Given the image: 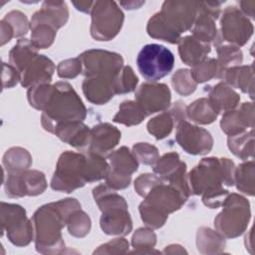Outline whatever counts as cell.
Masks as SVG:
<instances>
[{
	"label": "cell",
	"mask_w": 255,
	"mask_h": 255,
	"mask_svg": "<svg viewBox=\"0 0 255 255\" xmlns=\"http://www.w3.org/2000/svg\"><path fill=\"white\" fill-rule=\"evenodd\" d=\"M81 208L76 198H65L39 207L32 217L36 250L42 254H58L65 249L62 228L70 215Z\"/></svg>",
	"instance_id": "1"
},
{
	"label": "cell",
	"mask_w": 255,
	"mask_h": 255,
	"mask_svg": "<svg viewBox=\"0 0 255 255\" xmlns=\"http://www.w3.org/2000/svg\"><path fill=\"white\" fill-rule=\"evenodd\" d=\"M200 2L165 1L160 12L147 22V34L170 44H177L181 33L190 30L198 15Z\"/></svg>",
	"instance_id": "2"
},
{
	"label": "cell",
	"mask_w": 255,
	"mask_h": 255,
	"mask_svg": "<svg viewBox=\"0 0 255 255\" xmlns=\"http://www.w3.org/2000/svg\"><path fill=\"white\" fill-rule=\"evenodd\" d=\"M87 109L74 88L67 82H57L50 101L41 116L42 127L49 132L63 123L83 122Z\"/></svg>",
	"instance_id": "3"
},
{
	"label": "cell",
	"mask_w": 255,
	"mask_h": 255,
	"mask_svg": "<svg viewBox=\"0 0 255 255\" xmlns=\"http://www.w3.org/2000/svg\"><path fill=\"white\" fill-rule=\"evenodd\" d=\"M188 198L174 185L161 182L155 185L139 204L140 218L147 227L160 228L168 214L181 208Z\"/></svg>",
	"instance_id": "4"
},
{
	"label": "cell",
	"mask_w": 255,
	"mask_h": 255,
	"mask_svg": "<svg viewBox=\"0 0 255 255\" xmlns=\"http://www.w3.org/2000/svg\"><path fill=\"white\" fill-rule=\"evenodd\" d=\"M234 162L226 157H205L187 174L191 194L203 193L222 187L234 185Z\"/></svg>",
	"instance_id": "5"
},
{
	"label": "cell",
	"mask_w": 255,
	"mask_h": 255,
	"mask_svg": "<svg viewBox=\"0 0 255 255\" xmlns=\"http://www.w3.org/2000/svg\"><path fill=\"white\" fill-rule=\"evenodd\" d=\"M87 182V155L71 150L63 152L51 180L52 189L70 193Z\"/></svg>",
	"instance_id": "6"
},
{
	"label": "cell",
	"mask_w": 255,
	"mask_h": 255,
	"mask_svg": "<svg viewBox=\"0 0 255 255\" xmlns=\"http://www.w3.org/2000/svg\"><path fill=\"white\" fill-rule=\"evenodd\" d=\"M222 206V211L214 219L216 230L225 238L240 236L251 218L249 201L237 193H229Z\"/></svg>",
	"instance_id": "7"
},
{
	"label": "cell",
	"mask_w": 255,
	"mask_h": 255,
	"mask_svg": "<svg viewBox=\"0 0 255 255\" xmlns=\"http://www.w3.org/2000/svg\"><path fill=\"white\" fill-rule=\"evenodd\" d=\"M0 217L2 234L6 231L7 238L12 244L18 247H24L33 240V222L27 217L26 210L21 205L2 201Z\"/></svg>",
	"instance_id": "8"
},
{
	"label": "cell",
	"mask_w": 255,
	"mask_h": 255,
	"mask_svg": "<svg viewBox=\"0 0 255 255\" xmlns=\"http://www.w3.org/2000/svg\"><path fill=\"white\" fill-rule=\"evenodd\" d=\"M136 65L145 80L156 82L172 71L174 56L169 49L162 45L147 44L139 51Z\"/></svg>",
	"instance_id": "9"
},
{
	"label": "cell",
	"mask_w": 255,
	"mask_h": 255,
	"mask_svg": "<svg viewBox=\"0 0 255 255\" xmlns=\"http://www.w3.org/2000/svg\"><path fill=\"white\" fill-rule=\"evenodd\" d=\"M91 15V35L98 41L114 39L121 31L125 19L115 1H95Z\"/></svg>",
	"instance_id": "10"
},
{
	"label": "cell",
	"mask_w": 255,
	"mask_h": 255,
	"mask_svg": "<svg viewBox=\"0 0 255 255\" xmlns=\"http://www.w3.org/2000/svg\"><path fill=\"white\" fill-rule=\"evenodd\" d=\"M79 59L82 62L85 77L116 78L124 67L123 57L115 52L92 49L83 52Z\"/></svg>",
	"instance_id": "11"
},
{
	"label": "cell",
	"mask_w": 255,
	"mask_h": 255,
	"mask_svg": "<svg viewBox=\"0 0 255 255\" xmlns=\"http://www.w3.org/2000/svg\"><path fill=\"white\" fill-rule=\"evenodd\" d=\"M220 40L237 47L245 45L253 34L251 21L237 7L228 6L222 13L220 20Z\"/></svg>",
	"instance_id": "12"
},
{
	"label": "cell",
	"mask_w": 255,
	"mask_h": 255,
	"mask_svg": "<svg viewBox=\"0 0 255 255\" xmlns=\"http://www.w3.org/2000/svg\"><path fill=\"white\" fill-rule=\"evenodd\" d=\"M46 187L45 174L35 169L8 172L7 178L4 181L5 193L11 198L36 196L43 193Z\"/></svg>",
	"instance_id": "13"
},
{
	"label": "cell",
	"mask_w": 255,
	"mask_h": 255,
	"mask_svg": "<svg viewBox=\"0 0 255 255\" xmlns=\"http://www.w3.org/2000/svg\"><path fill=\"white\" fill-rule=\"evenodd\" d=\"M111 171L106 184L115 190L127 188L131 181V174L137 170L138 161L127 146L112 151L108 155Z\"/></svg>",
	"instance_id": "14"
},
{
	"label": "cell",
	"mask_w": 255,
	"mask_h": 255,
	"mask_svg": "<svg viewBox=\"0 0 255 255\" xmlns=\"http://www.w3.org/2000/svg\"><path fill=\"white\" fill-rule=\"evenodd\" d=\"M175 139L184 151L193 155L206 154L213 146L210 132L203 128L191 125L187 120L181 121L176 126Z\"/></svg>",
	"instance_id": "15"
},
{
	"label": "cell",
	"mask_w": 255,
	"mask_h": 255,
	"mask_svg": "<svg viewBox=\"0 0 255 255\" xmlns=\"http://www.w3.org/2000/svg\"><path fill=\"white\" fill-rule=\"evenodd\" d=\"M222 2H200L198 15L191 27L192 36L205 43H213L215 46L221 45V40L215 25L220 14Z\"/></svg>",
	"instance_id": "16"
},
{
	"label": "cell",
	"mask_w": 255,
	"mask_h": 255,
	"mask_svg": "<svg viewBox=\"0 0 255 255\" xmlns=\"http://www.w3.org/2000/svg\"><path fill=\"white\" fill-rule=\"evenodd\" d=\"M134 99L145 114L149 116L165 111L170 106L171 94L165 84L146 82L136 90Z\"/></svg>",
	"instance_id": "17"
},
{
	"label": "cell",
	"mask_w": 255,
	"mask_h": 255,
	"mask_svg": "<svg viewBox=\"0 0 255 255\" xmlns=\"http://www.w3.org/2000/svg\"><path fill=\"white\" fill-rule=\"evenodd\" d=\"M121 139V131L109 123H101L91 128L87 151L108 156Z\"/></svg>",
	"instance_id": "18"
},
{
	"label": "cell",
	"mask_w": 255,
	"mask_h": 255,
	"mask_svg": "<svg viewBox=\"0 0 255 255\" xmlns=\"http://www.w3.org/2000/svg\"><path fill=\"white\" fill-rule=\"evenodd\" d=\"M128 204L118 205L102 210L100 226L108 235H127L132 229V221Z\"/></svg>",
	"instance_id": "19"
},
{
	"label": "cell",
	"mask_w": 255,
	"mask_h": 255,
	"mask_svg": "<svg viewBox=\"0 0 255 255\" xmlns=\"http://www.w3.org/2000/svg\"><path fill=\"white\" fill-rule=\"evenodd\" d=\"M56 67L51 59L45 55H37L20 73L21 85L31 88L40 84H49L52 80Z\"/></svg>",
	"instance_id": "20"
},
{
	"label": "cell",
	"mask_w": 255,
	"mask_h": 255,
	"mask_svg": "<svg viewBox=\"0 0 255 255\" xmlns=\"http://www.w3.org/2000/svg\"><path fill=\"white\" fill-rule=\"evenodd\" d=\"M220 128L228 136L246 131L254 128V105L252 102L243 103L238 110L225 112L220 122Z\"/></svg>",
	"instance_id": "21"
},
{
	"label": "cell",
	"mask_w": 255,
	"mask_h": 255,
	"mask_svg": "<svg viewBox=\"0 0 255 255\" xmlns=\"http://www.w3.org/2000/svg\"><path fill=\"white\" fill-rule=\"evenodd\" d=\"M69 18V10L64 1H45L42 8L34 13L30 22V28L45 24L58 30L64 26Z\"/></svg>",
	"instance_id": "22"
},
{
	"label": "cell",
	"mask_w": 255,
	"mask_h": 255,
	"mask_svg": "<svg viewBox=\"0 0 255 255\" xmlns=\"http://www.w3.org/2000/svg\"><path fill=\"white\" fill-rule=\"evenodd\" d=\"M115 79L106 77H86L82 89L87 100L95 105L107 104L115 95Z\"/></svg>",
	"instance_id": "23"
},
{
	"label": "cell",
	"mask_w": 255,
	"mask_h": 255,
	"mask_svg": "<svg viewBox=\"0 0 255 255\" xmlns=\"http://www.w3.org/2000/svg\"><path fill=\"white\" fill-rule=\"evenodd\" d=\"M53 133L62 141L77 148H88L91 138V128L83 122L60 124L55 128Z\"/></svg>",
	"instance_id": "24"
},
{
	"label": "cell",
	"mask_w": 255,
	"mask_h": 255,
	"mask_svg": "<svg viewBox=\"0 0 255 255\" xmlns=\"http://www.w3.org/2000/svg\"><path fill=\"white\" fill-rule=\"evenodd\" d=\"M177 44L181 61L191 67L205 60L211 51L209 43L202 42L192 35L180 38Z\"/></svg>",
	"instance_id": "25"
},
{
	"label": "cell",
	"mask_w": 255,
	"mask_h": 255,
	"mask_svg": "<svg viewBox=\"0 0 255 255\" xmlns=\"http://www.w3.org/2000/svg\"><path fill=\"white\" fill-rule=\"evenodd\" d=\"M222 80L231 88L239 89L253 99L254 96V70L253 65L236 66L224 72Z\"/></svg>",
	"instance_id": "26"
},
{
	"label": "cell",
	"mask_w": 255,
	"mask_h": 255,
	"mask_svg": "<svg viewBox=\"0 0 255 255\" xmlns=\"http://www.w3.org/2000/svg\"><path fill=\"white\" fill-rule=\"evenodd\" d=\"M207 99L218 114L234 110L240 101L239 95L225 82L212 87Z\"/></svg>",
	"instance_id": "27"
},
{
	"label": "cell",
	"mask_w": 255,
	"mask_h": 255,
	"mask_svg": "<svg viewBox=\"0 0 255 255\" xmlns=\"http://www.w3.org/2000/svg\"><path fill=\"white\" fill-rule=\"evenodd\" d=\"M225 237L218 231L208 227H200L196 234V246L202 254H216L223 252L225 248Z\"/></svg>",
	"instance_id": "28"
},
{
	"label": "cell",
	"mask_w": 255,
	"mask_h": 255,
	"mask_svg": "<svg viewBox=\"0 0 255 255\" xmlns=\"http://www.w3.org/2000/svg\"><path fill=\"white\" fill-rule=\"evenodd\" d=\"M38 55V49L26 38L19 39L9 53V63L19 73Z\"/></svg>",
	"instance_id": "29"
},
{
	"label": "cell",
	"mask_w": 255,
	"mask_h": 255,
	"mask_svg": "<svg viewBox=\"0 0 255 255\" xmlns=\"http://www.w3.org/2000/svg\"><path fill=\"white\" fill-rule=\"evenodd\" d=\"M207 98H201L186 107V118L200 125L212 124L218 117Z\"/></svg>",
	"instance_id": "30"
},
{
	"label": "cell",
	"mask_w": 255,
	"mask_h": 255,
	"mask_svg": "<svg viewBox=\"0 0 255 255\" xmlns=\"http://www.w3.org/2000/svg\"><path fill=\"white\" fill-rule=\"evenodd\" d=\"M227 145L231 152L242 160L252 158L254 154V128L228 136Z\"/></svg>",
	"instance_id": "31"
},
{
	"label": "cell",
	"mask_w": 255,
	"mask_h": 255,
	"mask_svg": "<svg viewBox=\"0 0 255 255\" xmlns=\"http://www.w3.org/2000/svg\"><path fill=\"white\" fill-rule=\"evenodd\" d=\"M147 115L135 101H125L119 107V112L113 118V122L128 127L139 125Z\"/></svg>",
	"instance_id": "32"
},
{
	"label": "cell",
	"mask_w": 255,
	"mask_h": 255,
	"mask_svg": "<svg viewBox=\"0 0 255 255\" xmlns=\"http://www.w3.org/2000/svg\"><path fill=\"white\" fill-rule=\"evenodd\" d=\"M32 164V156L27 149L19 146L9 148L3 155V165L8 172L28 169Z\"/></svg>",
	"instance_id": "33"
},
{
	"label": "cell",
	"mask_w": 255,
	"mask_h": 255,
	"mask_svg": "<svg viewBox=\"0 0 255 255\" xmlns=\"http://www.w3.org/2000/svg\"><path fill=\"white\" fill-rule=\"evenodd\" d=\"M254 174L255 165L253 160L246 161L238 165L234 171V183H236L237 189L249 196H253Z\"/></svg>",
	"instance_id": "34"
},
{
	"label": "cell",
	"mask_w": 255,
	"mask_h": 255,
	"mask_svg": "<svg viewBox=\"0 0 255 255\" xmlns=\"http://www.w3.org/2000/svg\"><path fill=\"white\" fill-rule=\"evenodd\" d=\"M190 74L197 84L207 82L213 78L221 80L223 78V71L214 58H206L199 64L193 66L190 70Z\"/></svg>",
	"instance_id": "35"
},
{
	"label": "cell",
	"mask_w": 255,
	"mask_h": 255,
	"mask_svg": "<svg viewBox=\"0 0 255 255\" xmlns=\"http://www.w3.org/2000/svg\"><path fill=\"white\" fill-rule=\"evenodd\" d=\"M87 181L95 182L107 178L111 166L104 156L87 151Z\"/></svg>",
	"instance_id": "36"
},
{
	"label": "cell",
	"mask_w": 255,
	"mask_h": 255,
	"mask_svg": "<svg viewBox=\"0 0 255 255\" xmlns=\"http://www.w3.org/2000/svg\"><path fill=\"white\" fill-rule=\"evenodd\" d=\"M177 152H167L157 159L153 164V172L162 180L167 181L183 164Z\"/></svg>",
	"instance_id": "37"
},
{
	"label": "cell",
	"mask_w": 255,
	"mask_h": 255,
	"mask_svg": "<svg viewBox=\"0 0 255 255\" xmlns=\"http://www.w3.org/2000/svg\"><path fill=\"white\" fill-rule=\"evenodd\" d=\"M218 58L216 59L219 63L223 75L224 72L232 67L240 66L243 61V54L239 47L234 45H218L216 46Z\"/></svg>",
	"instance_id": "38"
},
{
	"label": "cell",
	"mask_w": 255,
	"mask_h": 255,
	"mask_svg": "<svg viewBox=\"0 0 255 255\" xmlns=\"http://www.w3.org/2000/svg\"><path fill=\"white\" fill-rule=\"evenodd\" d=\"M174 125V120L169 112H163L149 120L146 128L148 132L156 139H162L172 131Z\"/></svg>",
	"instance_id": "39"
},
{
	"label": "cell",
	"mask_w": 255,
	"mask_h": 255,
	"mask_svg": "<svg viewBox=\"0 0 255 255\" xmlns=\"http://www.w3.org/2000/svg\"><path fill=\"white\" fill-rule=\"evenodd\" d=\"M156 243V235L151 228H138L132 235L131 245L135 249L133 253H150Z\"/></svg>",
	"instance_id": "40"
},
{
	"label": "cell",
	"mask_w": 255,
	"mask_h": 255,
	"mask_svg": "<svg viewBox=\"0 0 255 255\" xmlns=\"http://www.w3.org/2000/svg\"><path fill=\"white\" fill-rule=\"evenodd\" d=\"M53 90L54 85L50 84H40L29 88L27 98L30 106L44 112L50 101Z\"/></svg>",
	"instance_id": "41"
},
{
	"label": "cell",
	"mask_w": 255,
	"mask_h": 255,
	"mask_svg": "<svg viewBox=\"0 0 255 255\" xmlns=\"http://www.w3.org/2000/svg\"><path fill=\"white\" fill-rule=\"evenodd\" d=\"M69 233L77 238L85 237L91 229V219L81 208L74 211L67 221Z\"/></svg>",
	"instance_id": "42"
},
{
	"label": "cell",
	"mask_w": 255,
	"mask_h": 255,
	"mask_svg": "<svg viewBox=\"0 0 255 255\" xmlns=\"http://www.w3.org/2000/svg\"><path fill=\"white\" fill-rule=\"evenodd\" d=\"M171 85L177 94L187 97L196 90L197 83L193 80L190 70L179 69L172 76Z\"/></svg>",
	"instance_id": "43"
},
{
	"label": "cell",
	"mask_w": 255,
	"mask_h": 255,
	"mask_svg": "<svg viewBox=\"0 0 255 255\" xmlns=\"http://www.w3.org/2000/svg\"><path fill=\"white\" fill-rule=\"evenodd\" d=\"M30 29L32 30L31 42L38 50L49 48L53 44L57 33V30L53 27L41 24L33 26Z\"/></svg>",
	"instance_id": "44"
},
{
	"label": "cell",
	"mask_w": 255,
	"mask_h": 255,
	"mask_svg": "<svg viewBox=\"0 0 255 255\" xmlns=\"http://www.w3.org/2000/svg\"><path fill=\"white\" fill-rule=\"evenodd\" d=\"M138 79L130 66H124L115 79L116 94H127L135 90Z\"/></svg>",
	"instance_id": "45"
},
{
	"label": "cell",
	"mask_w": 255,
	"mask_h": 255,
	"mask_svg": "<svg viewBox=\"0 0 255 255\" xmlns=\"http://www.w3.org/2000/svg\"><path fill=\"white\" fill-rule=\"evenodd\" d=\"M131 152L138 162L145 165H153L159 158L157 147L148 142H137L133 144Z\"/></svg>",
	"instance_id": "46"
},
{
	"label": "cell",
	"mask_w": 255,
	"mask_h": 255,
	"mask_svg": "<svg viewBox=\"0 0 255 255\" xmlns=\"http://www.w3.org/2000/svg\"><path fill=\"white\" fill-rule=\"evenodd\" d=\"M3 20L6 21L12 27L15 38L26 35L28 29L30 28V24L28 22L26 15L18 10L10 11L4 16Z\"/></svg>",
	"instance_id": "47"
},
{
	"label": "cell",
	"mask_w": 255,
	"mask_h": 255,
	"mask_svg": "<svg viewBox=\"0 0 255 255\" xmlns=\"http://www.w3.org/2000/svg\"><path fill=\"white\" fill-rule=\"evenodd\" d=\"M82 71L83 66L79 57L64 60L57 66V74L63 79H74L81 74Z\"/></svg>",
	"instance_id": "48"
},
{
	"label": "cell",
	"mask_w": 255,
	"mask_h": 255,
	"mask_svg": "<svg viewBox=\"0 0 255 255\" xmlns=\"http://www.w3.org/2000/svg\"><path fill=\"white\" fill-rule=\"evenodd\" d=\"M161 182H163V180L158 175L153 173H143L134 180V189L138 195L145 197L155 185Z\"/></svg>",
	"instance_id": "49"
},
{
	"label": "cell",
	"mask_w": 255,
	"mask_h": 255,
	"mask_svg": "<svg viewBox=\"0 0 255 255\" xmlns=\"http://www.w3.org/2000/svg\"><path fill=\"white\" fill-rule=\"evenodd\" d=\"M128 251V242L125 238H115L101 246L94 251V254H117L127 253Z\"/></svg>",
	"instance_id": "50"
},
{
	"label": "cell",
	"mask_w": 255,
	"mask_h": 255,
	"mask_svg": "<svg viewBox=\"0 0 255 255\" xmlns=\"http://www.w3.org/2000/svg\"><path fill=\"white\" fill-rule=\"evenodd\" d=\"M228 194V190L223 187L213 189L202 194V202L209 208H218L222 206Z\"/></svg>",
	"instance_id": "51"
},
{
	"label": "cell",
	"mask_w": 255,
	"mask_h": 255,
	"mask_svg": "<svg viewBox=\"0 0 255 255\" xmlns=\"http://www.w3.org/2000/svg\"><path fill=\"white\" fill-rule=\"evenodd\" d=\"M2 80H3V89L12 88L16 86L18 82L21 81V76H20V73L13 66L3 63Z\"/></svg>",
	"instance_id": "52"
},
{
	"label": "cell",
	"mask_w": 255,
	"mask_h": 255,
	"mask_svg": "<svg viewBox=\"0 0 255 255\" xmlns=\"http://www.w3.org/2000/svg\"><path fill=\"white\" fill-rule=\"evenodd\" d=\"M0 24H1V46H3L14 37V31L12 27L3 19L1 20Z\"/></svg>",
	"instance_id": "53"
},
{
	"label": "cell",
	"mask_w": 255,
	"mask_h": 255,
	"mask_svg": "<svg viewBox=\"0 0 255 255\" xmlns=\"http://www.w3.org/2000/svg\"><path fill=\"white\" fill-rule=\"evenodd\" d=\"M239 5L241 6L242 13L246 17H250L251 19H254V7H255V2L254 1H240Z\"/></svg>",
	"instance_id": "54"
},
{
	"label": "cell",
	"mask_w": 255,
	"mask_h": 255,
	"mask_svg": "<svg viewBox=\"0 0 255 255\" xmlns=\"http://www.w3.org/2000/svg\"><path fill=\"white\" fill-rule=\"evenodd\" d=\"M94 3H95V1H78V2L73 1L72 2V4L76 7L77 10L84 12V13H90V14L92 12Z\"/></svg>",
	"instance_id": "55"
},
{
	"label": "cell",
	"mask_w": 255,
	"mask_h": 255,
	"mask_svg": "<svg viewBox=\"0 0 255 255\" xmlns=\"http://www.w3.org/2000/svg\"><path fill=\"white\" fill-rule=\"evenodd\" d=\"M120 4L122 6H124L126 9L131 10V9H137L139 8L141 5L144 4V1H130V2H120Z\"/></svg>",
	"instance_id": "56"
}]
</instances>
